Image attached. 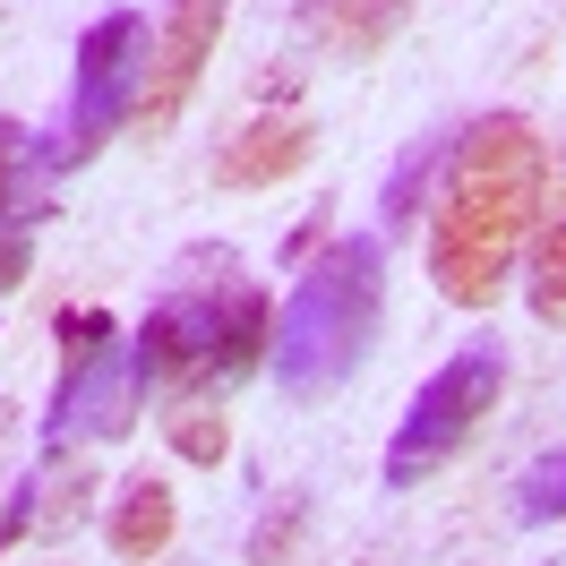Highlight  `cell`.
I'll return each instance as SVG.
<instances>
[{
	"label": "cell",
	"instance_id": "cell-17",
	"mask_svg": "<svg viewBox=\"0 0 566 566\" xmlns=\"http://www.w3.org/2000/svg\"><path fill=\"white\" fill-rule=\"evenodd\" d=\"M515 506H524V524H566V447L541 455L524 481H515Z\"/></svg>",
	"mask_w": 566,
	"mask_h": 566
},
{
	"label": "cell",
	"instance_id": "cell-7",
	"mask_svg": "<svg viewBox=\"0 0 566 566\" xmlns=\"http://www.w3.org/2000/svg\"><path fill=\"white\" fill-rule=\"evenodd\" d=\"M138 403H146V369L129 344H112L95 360H61L52 378V412H43V447H112L138 429Z\"/></svg>",
	"mask_w": 566,
	"mask_h": 566
},
{
	"label": "cell",
	"instance_id": "cell-14",
	"mask_svg": "<svg viewBox=\"0 0 566 566\" xmlns=\"http://www.w3.org/2000/svg\"><path fill=\"white\" fill-rule=\"evenodd\" d=\"M164 447H172L180 463H223L232 455V429H223V403L214 395H164Z\"/></svg>",
	"mask_w": 566,
	"mask_h": 566
},
{
	"label": "cell",
	"instance_id": "cell-2",
	"mask_svg": "<svg viewBox=\"0 0 566 566\" xmlns=\"http://www.w3.org/2000/svg\"><path fill=\"white\" fill-rule=\"evenodd\" d=\"M129 353L155 395H223L275 353V301L266 283L241 275L232 249H189L155 292L146 326L129 335Z\"/></svg>",
	"mask_w": 566,
	"mask_h": 566
},
{
	"label": "cell",
	"instance_id": "cell-15",
	"mask_svg": "<svg viewBox=\"0 0 566 566\" xmlns=\"http://www.w3.org/2000/svg\"><path fill=\"white\" fill-rule=\"evenodd\" d=\"M438 155H447V138H438V146H403V164H395L387 198H378V232H387V241H403V232L421 223V189L438 180Z\"/></svg>",
	"mask_w": 566,
	"mask_h": 566
},
{
	"label": "cell",
	"instance_id": "cell-16",
	"mask_svg": "<svg viewBox=\"0 0 566 566\" xmlns=\"http://www.w3.org/2000/svg\"><path fill=\"white\" fill-rule=\"evenodd\" d=\"M301 532H310V497H275L249 532V566H301Z\"/></svg>",
	"mask_w": 566,
	"mask_h": 566
},
{
	"label": "cell",
	"instance_id": "cell-13",
	"mask_svg": "<svg viewBox=\"0 0 566 566\" xmlns=\"http://www.w3.org/2000/svg\"><path fill=\"white\" fill-rule=\"evenodd\" d=\"M524 310L541 326H566V214L532 223V241H524Z\"/></svg>",
	"mask_w": 566,
	"mask_h": 566
},
{
	"label": "cell",
	"instance_id": "cell-19",
	"mask_svg": "<svg viewBox=\"0 0 566 566\" xmlns=\"http://www.w3.org/2000/svg\"><path fill=\"white\" fill-rule=\"evenodd\" d=\"M18 421H27V412L0 395V481H9V455H18Z\"/></svg>",
	"mask_w": 566,
	"mask_h": 566
},
{
	"label": "cell",
	"instance_id": "cell-5",
	"mask_svg": "<svg viewBox=\"0 0 566 566\" xmlns=\"http://www.w3.org/2000/svg\"><path fill=\"white\" fill-rule=\"evenodd\" d=\"M497 395H506V344H497V335L447 353L421 378V395L403 403L395 438H387V490H412V481H429L438 463H455L463 447L481 438V421L497 412Z\"/></svg>",
	"mask_w": 566,
	"mask_h": 566
},
{
	"label": "cell",
	"instance_id": "cell-9",
	"mask_svg": "<svg viewBox=\"0 0 566 566\" xmlns=\"http://www.w3.org/2000/svg\"><path fill=\"white\" fill-rule=\"evenodd\" d=\"M421 0H292V27L301 43H318L335 61H378L403 27H412Z\"/></svg>",
	"mask_w": 566,
	"mask_h": 566
},
{
	"label": "cell",
	"instance_id": "cell-18",
	"mask_svg": "<svg viewBox=\"0 0 566 566\" xmlns=\"http://www.w3.org/2000/svg\"><path fill=\"white\" fill-rule=\"evenodd\" d=\"M27 266H35V241H27V232H0V292H18Z\"/></svg>",
	"mask_w": 566,
	"mask_h": 566
},
{
	"label": "cell",
	"instance_id": "cell-11",
	"mask_svg": "<svg viewBox=\"0 0 566 566\" xmlns=\"http://www.w3.org/2000/svg\"><path fill=\"white\" fill-rule=\"evenodd\" d=\"M43 189H52V172H43V138L27 129V120L0 112V232L43 223V207H52Z\"/></svg>",
	"mask_w": 566,
	"mask_h": 566
},
{
	"label": "cell",
	"instance_id": "cell-3",
	"mask_svg": "<svg viewBox=\"0 0 566 566\" xmlns=\"http://www.w3.org/2000/svg\"><path fill=\"white\" fill-rule=\"evenodd\" d=\"M387 326V241L378 232H335L318 258H301V283L275 310V369L283 403H326L335 387H353L360 360L378 353Z\"/></svg>",
	"mask_w": 566,
	"mask_h": 566
},
{
	"label": "cell",
	"instance_id": "cell-6",
	"mask_svg": "<svg viewBox=\"0 0 566 566\" xmlns=\"http://www.w3.org/2000/svg\"><path fill=\"white\" fill-rule=\"evenodd\" d=\"M223 9H232V0H164V9H155L129 138H164L180 112H189V95H198V77H207V61H214V43H223Z\"/></svg>",
	"mask_w": 566,
	"mask_h": 566
},
{
	"label": "cell",
	"instance_id": "cell-4",
	"mask_svg": "<svg viewBox=\"0 0 566 566\" xmlns=\"http://www.w3.org/2000/svg\"><path fill=\"white\" fill-rule=\"evenodd\" d=\"M146 9H104L86 35H77V70H70V112L61 129L43 138V172H86L138 112V77H146Z\"/></svg>",
	"mask_w": 566,
	"mask_h": 566
},
{
	"label": "cell",
	"instance_id": "cell-8",
	"mask_svg": "<svg viewBox=\"0 0 566 566\" xmlns=\"http://www.w3.org/2000/svg\"><path fill=\"white\" fill-rule=\"evenodd\" d=\"M310 146H318V120H310L301 104L249 112L241 129L214 146V189H275L283 172H301V164H310Z\"/></svg>",
	"mask_w": 566,
	"mask_h": 566
},
{
	"label": "cell",
	"instance_id": "cell-10",
	"mask_svg": "<svg viewBox=\"0 0 566 566\" xmlns=\"http://www.w3.org/2000/svg\"><path fill=\"white\" fill-rule=\"evenodd\" d=\"M172 532H180V497H172V481L129 472V481H120V497H112V515H104L112 558H164V549H172Z\"/></svg>",
	"mask_w": 566,
	"mask_h": 566
},
{
	"label": "cell",
	"instance_id": "cell-12",
	"mask_svg": "<svg viewBox=\"0 0 566 566\" xmlns=\"http://www.w3.org/2000/svg\"><path fill=\"white\" fill-rule=\"evenodd\" d=\"M27 490H35V532H43V541H61V532L86 515V497H95V463H86V447H43V463L27 472Z\"/></svg>",
	"mask_w": 566,
	"mask_h": 566
},
{
	"label": "cell",
	"instance_id": "cell-1",
	"mask_svg": "<svg viewBox=\"0 0 566 566\" xmlns=\"http://www.w3.org/2000/svg\"><path fill=\"white\" fill-rule=\"evenodd\" d=\"M549 189V146L524 112H481L463 120L438 155V198H429V283L455 310H490Z\"/></svg>",
	"mask_w": 566,
	"mask_h": 566
}]
</instances>
